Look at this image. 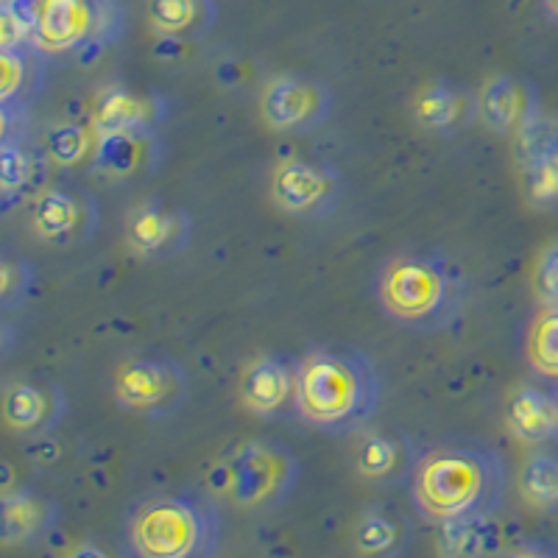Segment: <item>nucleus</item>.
Masks as SVG:
<instances>
[{
  "label": "nucleus",
  "instance_id": "f257e3e1",
  "mask_svg": "<svg viewBox=\"0 0 558 558\" xmlns=\"http://www.w3.org/2000/svg\"><path fill=\"white\" fill-rule=\"evenodd\" d=\"M508 472L500 452L475 438L447 441L418 458L411 477L416 511L430 522L495 514L506 497Z\"/></svg>",
  "mask_w": 558,
  "mask_h": 558
},
{
  "label": "nucleus",
  "instance_id": "f03ea898",
  "mask_svg": "<svg viewBox=\"0 0 558 558\" xmlns=\"http://www.w3.org/2000/svg\"><path fill=\"white\" fill-rule=\"evenodd\" d=\"M383 402V380L372 357L355 347L311 349L296 363V416L324 433H355Z\"/></svg>",
  "mask_w": 558,
  "mask_h": 558
},
{
  "label": "nucleus",
  "instance_id": "7ed1b4c3",
  "mask_svg": "<svg viewBox=\"0 0 558 558\" xmlns=\"http://www.w3.org/2000/svg\"><path fill=\"white\" fill-rule=\"evenodd\" d=\"M470 279L452 257L433 248L391 254L375 279L380 311L413 332L445 330L461 316Z\"/></svg>",
  "mask_w": 558,
  "mask_h": 558
},
{
  "label": "nucleus",
  "instance_id": "20e7f679",
  "mask_svg": "<svg viewBox=\"0 0 558 558\" xmlns=\"http://www.w3.org/2000/svg\"><path fill=\"white\" fill-rule=\"evenodd\" d=\"M223 520L216 500L196 488L162 492L129 511L132 558H216Z\"/></svg>",
  "mask_w": 558,
  "mask_h": 558
},
{
  "label": "nucleus",
  "instance_id": "39448f33",
  "mask_svg": "<svg viewBox=\"0 0 558 558\" xmlns=\"http://www.w3.org/2000/svg\"><path fill=\"white\" fill-rule=\"evenodd\" d=\"M209 486L246 511L279 508L299 483V458L274 438H248L213 472Z\"/></svg>",
  "mask_w": 558,
  "mask_h": 558
},
{
  "label": "nucleus",
  "instance_id": "423d86ee",
  "mask_svg": "<svg viewBox=\"0 0 558 558\" xmlns=\"http://www.w3.org/2000/svg\"><path fill=\"white\" fill-rule=\"evenodd\" d=\"M39 51H96L121 34V12L114 0H34Z\"/></svg>",
  "mask_w": 558,
  "mask_h": 558
},
{
  "label": "nucleus",
  "instance_id": "0eeeda50",
  "mask_svg": "<svg viewBox=\"0 0 558 558\" xmlns=\"http://www.w3.org/2000/svg\"><path fill=\"white\" fill-rule=\"evenodd\" d=\"M112 388L129 411L146 418H168L187 402L191 383L182 363L162 352H146L118 366Z\"/></svg>",
  "mask_w": 558,
  "mask_h": 558
},
{
  "label": "nucleus",
  "instance_id": "6e6552de",
  "mask_svg": "<svg viewBox=\"0 0 558 558\" xmlns=\"http://www.w3.org/2000/svg\"><path fill=\"white\" fill-rule=\"evenodd\" d=\"M260 114L271 132L307 134L322 129L332 114V93L322 78L282 73L263 89Z\"/></svg>",
  "mask_w": 558,
  "mask_h": 558
},
{
  "label": "nucleus",
  "instance_id": "1a4fd4ad",
  "mask_svg": "<svg viewBox=\"0 0 558 558\" xmlns=\"http://www.w3.org/2000/svg\"><path fill=\"white\" fill-rule=\"evenodd\" d=\"M271 198L296 218H327L341 202V179L330 166L288 159L271 173Z\"/></svg>",
  "mask_w": 558,
  "mask_h": 558
},
{
  "label": "nucleus",
  "instance_id": "9d476101",
  "mask_svg": "<svg viewBox=\"0 0 558 558\" xmlns=\"http://www.w3.org/2000/svg\"><path fill=\"white\" fill-rule=\"evenodd\" d=\"M162 143L157 129H118V132H96V151L89 166L98 177L129 182L146 179L159 168Z\"/></svg>",
  "mask_w": 558,
  "mask_h": 558
},
{
  "label": "nucleus",
  "instance_id": "9b49d317",
  "mask_svg": "<svg viewBox=\"0 0 558 558\" xmlns=\"http://www.w3.org/2000/svg\"><path fill=\"white\" fill-rule=\"evenodd\" d=\"M296 363L274 352L248 363L241 397L252 416L282 418L291 411L296 413Z\"/></svg>",
  "mask_w": 558,
  "mask_h": 558
},
{
  "label": "nucleus",
  "instance_id": "f8f14e48",
  "mask_svg": "<svg viewBox=\"0 0 558 558\" xmlns=\"http://www.w3.org/2000/svg\"><path fill=\"white\" fill-rule=\"evenodd\" d=\"M98 213L93 198H84L64 187H48L39 191L32 207V227L43 241L68 243L84 241L96 229Z\"/></svg>",
  "mask_w": 558,
  "mask_h": 558
},
{
  "label": "nucleus",
  "instance_id": "ddd939ff",
  "mask_svg": "<svg viewBox=\"0 0 558 558\" xmlns=\"http://www.w3.org/2000/svg\"><path fill=\"white\" fill-rule=\"evenodd\" d=\"M129 246L143 260H166L182 252L191 241V218L184 209L166 207L162 202L140 204L129 216Z\"/></svg>",
  "mask_w": 558,
  "mask_h": 558
},
{
  "label": "nucleus",
  "instance_id": "4468645a",
  "mask_svg": "<svg viewBox=\"0 0 558 558\" xmlns=\"http://www.w3.org/2000/svg\"><path fill=\"white\" fill-rule=\"evenodd\" d=\"M481 121L497 134H517L539 118V89L527 78L520 76H495L477 96Z\"/></svg>",
  "mask_w": 558,
  "mask_h": 558
},
{
  "label": "nucleus",
  "instance_id": "2eb2a0df",
  "mask_svg": "<svg viewBox=\"0 0 558 558\" xmlns=\"http://www.w3.org/2000/svg\"><path fill=\"white\" fill-rule=\"evenodd\" d=\"M64 413V397L53 383L20 380L3 393V422L23 436H43Z\"/></svg>",
  "mask_w": 558,
  "mask_h": 558
},
{
  "label": "nucleus",
  "instance_id": "dca6fc26",
  "mask_svg": "<svg viewBox=\"0 0 558 558\" xmlns=\"http://www.w3.org/2000/svg\"><path fill=\"white\" fill-rule=\"evenodd\" d=\"M508 430L525 445H545L558 438V391L522 386L508 400Z\"/></svg>",
  "mask_w": 558,
  "mask_h": 558
},
{
  "label": "nucleus",
  "instance_id": "f3484780",
  "mask_svg": "<svg viewBox=\"0 0 558 558\" xmlns=\"http://www.w3.org/2000/svg\"><path fill=\"white\" fill-rule=\"evenodd\" d=\"M418 458L422 456L413 450L408 438L388 436V433H375V436H366L361 445H357V456H355L357 475L377 483V486L402 483L405 477L411 481Z\"/></svg>",
  "mask_w": 558,
  "mask_h": 558
},
{
  "label": "nucleus",
  "instance_id": "a211bd4d",
  "mask_svg": "<svg viewBox=\"0 0 558 558\" xmlns=\"http://www.w3.org/2000/svg\"><path fill=\"white\" fill-rule=\"evenodd\" d=\"M481 118L477 98L452 82H433L416 98V121L427 132L456 134Z\"/></svg>",
  "mask_w": 558,
  "mask_h": 558
},
{
  "label": "nucleus",
  "instance_id": "6ab92c4d",
  "mask_svg": "<svg viewBox=\"0 0 558 558\" xmlns=\"http://www.w3.org/2000/svg\"><path fill=\"white\" fill-rule=\"evenodd\" d=\"M48 154L34 143L23 140V134H3L0 146V196L3 207L26 196L28 191H37L43 177H48Z\"/></svg>",
  "mask_w": 558,
  "mask_h": 558
},
{
  "label": "nucleus",
  "instance_id": "aec40b11",
  "mask_svg": "<svg viewBox=\"0 0 558 558\" xmlns=\"http://www.w3.org/2000/svg\"><path fill=\"white\" fill-rule=\"evenodd\" d=\"M57 522V506L32 488H17L3 495V542L26 545L51 531Z\"/></svg>",
  "mask_w": 558,
  "mask_h": 558
},
{
  "label": "nucleus",
  "instance_id": "412c9836",
  "mask_svg": "<svg viewBox=\"0 0 558 558\" xmlns=\"http://www.w3.org/2000/svg\"><path fill=\"white\" fill-rule=\"evenodd\" d=\"M154 98L140 96L134 89L107 87L96 98L93 109V129L96 132H118V129H154L157 126V107Z\"/></svg>",
  "mask_w": 558,
  "mask_h": 558
},
{
  "label": "nucleus",
  "instance_id": "4be33fe9",
  "mask_svg": "<svg viewBox=\"0 0 558 558\" xmlns=\"http://www.w3.org/2000/svg\"><path fill=\"white\" fill-rule=\"evenodd\" d=\"M438 547L447 558H483L497 550V525L492 514L463 517V520L441 522Z\"/></svg>",
  "mask_w": 558,
  "mask_h": 558
},
{
  "label": "nucleus",
  "instance_id": "5701e85b",
  "mask_svg": "<svg viewBox=\"0 0 558 558\" xmlns=\"http://www.w3.org/2000/svg\"><path fill=\"white\" fill-rule=\"evenodd\" d=\"M213 20V0H148V23L162 37H191Z\"/></svg>",
  "mask_w": 558,
  "mask_h": 558
},
{
  "label": "nucleus",
  "instance_id": "b1692460",
  "mask_svg": "<svg viewBox=\"0 0 558 558\" xmlns=\"http://www.w3.org/2000/svg\"><path fill=\"white\" fill-rule=\"evenodd\" d=\"M39 53L43 51L0 48V109L3 112H12L39 87Z\"/></svg>",
  "mask_w": 558,
  "mask_h": 558
},
{
  "label": "nucleus",
  "instance_id": "393cba45",
  "mask_svg": "<svg viewBox=\"0 0 558 558\" xmlns=\"http://www.w3.org/2000/svg\"><path fill=\"white\" fill-rule=\"evenodd\" d=\"M525 361L545 380L558 383V307L542 305L525 330Z\"/></svg>",
  "mask_w": 558,
  "mask_h": 558
},
{
  "label": "nucleus",
  "instance_id": "a878e982",
  "mask_svg": "<svg viewBox=\"0 0 558 558\" xmlns=\"http://www.w3.org/2000/svg\"><path fill=\"white\" fill-rule=\"evenodd\" d=\"M355 547L366 558H393L405 547V525L386 511H366L355 525Z\"/></svg>",
  "mask_w": 558,
  "mask_h": 558
},
{
  "label": "nucleus",
  "instance_id": "bb28decb",
  "mask_svg": "<svg viewBox=\"0 0 558 558\" xmlns=\"http://www.w3.org/2000/svg\"><path fill=\"white\" fill-rule=\"evenodd\" d=\"M514 157L525 168H558V114H539L514 137Z\"/></svg>",
  "mask_w": 558,
  "mask_h": 558
},
{
  "label": "nucleus",
  "instance_id": "cd10ccee",
  "mask_svg": "<svg viewBox=\"0 0 558 558\" xmlns=\"http://www.w3.org/2000/svg\"><path fill=\"white\" fill-rule=\"evenodd\" d=\"M520 495L527 506L539 511H558V456L536 452L520 470Z\"/></svg>",
  "mask_w": 558,
  "mask_h": 558
},
{
  "label": "nucleus",
  "instance_id": "c85d7f7f",
  "mask_svg": "<svg viewBox=\"0 0 558 558\" xmlns=\"http://www.w3.org/2000/svg\"><path fill=\"white\" fill-rule=\"evenodd\" d=\"M0 48L39 51V28L34 0H7L0 9Z\"/></svg>",
  "mask_w": 558,
  "mask_h": 558
},
{
  "label": "nucleus",
  "instance_id": "c756f323",
  "mask_svg": "<svg viewBox=\"0 0 558 558\" xmlns=\"http://www.w3.org/2000/svg\"><path fill=\"white\" fill-rule=\"evenodd\" d=\"M93 151H96V137L78 123H53L45 134V154L57 166L73 168L84 159H93Z\"/></svg>",
  "mask_w": 558,
  "mask_h": 558
},
{
  "label": "nucleus",
  "instance_id": "7c9ffc66",
  "mask_svg": "<svg viewBox=\"0 0 558 558\" xmlns=\"http://www.w3.org/2000/svg\"><path fill=\"white\" fill-rule=\"evenodd\" d=\"M34 271L28 266L26 257L20 254H3L0 260V305L3 311H14L17 305H23L32 291Z\"/></svg>",
  "mask_w": 558,
  "mask_h": 558
},
{
  "label": "nucleus",
  "instance_id": "2f4dec72",
  "mask_svg": "<svg viewBox=\"0 0 558 558\" xmlns=\"http://www.w3.org/2000/svg\"><path fill=\"white\" fill-rule=\"evenodd\" d=\"M533 291L542 305L558 307V243L539 254L536 271H533Z\"/></svg>",
  "mask_w": 558,
  "mask_h": 558
},
{
  "label": "nucleus",
  "instance_id": "473e14b6",
  "mask_svg": "<svg viewBox=\"0 0 558 558\" xmlns=\"http://www.w3.org/2000/svg\"><path fill=\"white\" fill-rule=\"evenodd\" d=\"M522 182H525V193L533 204H539V207H558V168L556 166L525 168V171H522Z\"/></svg>",
  "mask_w": 558,
  "mask_h": 558
},
{
  "label": "nucleus",
  "instance_id": "72a5a7b5",
  "mask_svg": "<svg viewBox=\"0 0 558 558\" xmlns=\"http://www.w3.org/2000/svg\"><path fill=\"white\" fill-rule=\"evenodd\" d=\"M64 558H126L118 547H109L104 542H82L73 550L68 553Z\"/></svg>",
  "mask_w": 558,
  "mask_h": 558
},
{
  "label": "nucleus",
  "instance_id": "f704fd0d",
  "mask_svg": "<svg viewBox=\"0 0 558 558\" xmlns=\"http://www.w3.org/2000/svg\"><path fill=\"white\" fill-rule=\"evenodd\" d=\"M511 558H556V556H550V553H545V550H520V553H514V556Z\"/></svg>",
  "mask_w": 558,
  "mask_h": 558
},
{
  "label": "nucleus",
  "instance_id": "c9c22d12",
  "mask_svg": "<svg viewBox=\"0 0 558 558\" xmlns=\"http://www.w3.org/2000/svg\"><path fill=\"white\" fill-rule=\"evenodd\" d=\"M545 9L550 14L553 23H558V0H545Z\"/></svg>",
  "mask_w": 558,
  "mask_h": 558
},
{
  "label": "nucleus",
  "instance_id": "e433bc0d",
  "mask_svg": "<svg viewBox=\"0 0 558 558\" xmlns=\"http://www.w3.org/2000/svg\"><path fill=\"white\" fill-rule=\"evenodd\" d=\"M3 3H7V0H3Z\"/></svg>",
  "mask_w": 558,
  "mask_h": 558
}]
</instances>
